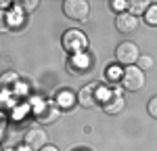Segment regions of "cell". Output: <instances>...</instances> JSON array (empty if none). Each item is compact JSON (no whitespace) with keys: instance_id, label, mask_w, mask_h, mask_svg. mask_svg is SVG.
<instances>
[{"instance_id":"cell-4","label":"cell","mask_w":157,"mask_h":151,"mask_svg":"<svg viewBox=\"0 0 157 151\" xmlns=\"http://www.w3.org/2000/svg\"><path fill=\"white\" fill-rule=\"evenodd\" d=\"M138 57H140V50H138L136 42H120L115 46V63L121 65V67L136 65Z\"/></svg>"},{"instance_id":"cell-12","label":"cell","mask_w":157,"mask_h":151,"mask_svg":"<svg viewBox=\"0 0 157 151\" xmlns=\"http://www.w3.org/2000/svg\"><path fill=\"white\" fill-rule=\"evenodd\" d=\"M21 82V78H19V74L17 72H4V74L0 76V90H6V92H13L15 90V86Z\"/></svg>"},{"instance_id":"cell-3","label":"cell","mask_w":157,"mask_h":151,"mask_svg":"<svg viewBox=\"0 0 157 151\" xmlns=\"http://www.w3.org/2000/svg\"><path fill=\"white\" fill-rule=\"evenodd\" d=\"M120 84L126 92H138V90L145 88L147 76H145V72H140L136 65H130V67H124V76H121Z\"/></svg>"},{"instance_id":"cell-23","label":"cell","mask_w":157,"mask_h":151,"mask_svg":"<svg viewBox=\"0 0 157 151\" xmlns=\"http://www.w3.org/2000/svg\"><path fill=\"white\" fill-rule=\"evenodd\" d=\"M9 6H13L11 0H0V11H6Z\"/></svg>"},{"instance_id":"cell-29","label":"cell","mask_w":157,"mask_h":151,"mask_svg":"<svg viewBox=\"0 0 157 151\" xmlns=\"http://www.w3.org/2000/svg\"><path fill=\"white\" fill-rule=\"evenodd\" d=\"M0 151H4V147H2V145H0Z\"/></svg>"},{"instance_id":"cell-6","label":"cell","mask_w":157,"mask_h":151,"mask_svg":"<svg viewBox=\"0 0 157 151\" xmlns=\"http://www.w3.org/2000/svg\"><path fill=\"white\" fill-rule=\"evenodd\" d=\"M61 9H63V15L71 21H86L90 15V4L86 0H65Z\"/></svg>"},{"instance_id":"cell-5","label":"cell","mask_w":157,"mask_h":151,"mask_svg":"<svg viewBox=\"0 0 157 151\" xmlns=\"http://www.w3.org/2000/svg\"><path fill=\"white\" fill-rule=\"evenodd\" d=\"M94 67V57L86 50V52H80V55H71L67 59V72L73 76H84L88 72H92Z\"/></svg>"},{"instance_id":"cell-22","label":"cell","mask_w":157,"mask_h":151,"mask_svg":"<svg viewBox=\"0 0 157 151\" xmlns=\"http://www.w3.org/2000/svg\"><path fill=\"white\" fill-rule=\"evenodd\" d=\"M11 27H9V21H6V11H0V34H4V32H9Z\"/></svg>"},{"instance_id":"cell-21","label":"cell","mask_w":157,"mask_h":151,"mask_svg":"<svg viewBox=\"0 0 157 151\" xmlns=\"http://www.w3.org/2000/svg\"><path fill=\"white\" fill-rule=\"evenodd\" d=\"M147 111H149L151 118H155V120H157V95L149 99V103H147Z\"/></svg>"},{"instance_id":"cell-14","label":"cell","mask_w":157,"mask_h":151,"mask_svg":"<svg viewBox=\"0 0 157 151\" xmlns=\"http://www.w3.org/2000/svg\"><path fill=\"white\" fill-rule=\"evenodd\" d=\"M121 76H124V67L117 65V63H111V65L105 67V80H107L109 84H120Z\"/></svg>"},{"instance_id":"cell-11","label":"cell","mask_w":157,"mask_h":151,"mask_svg":"<svg viewBox=\"0 0 157 151\" xmlns=\"http://www.w3.org/2000/svg\"><path fill=\"white\" fill-rule=\"evenodd\" d=\"M115 27H117V32H121V34H132L134 29L138 27V17L130 15L128 11L121 13V15L115 17Z\"/></svg>"},{"instance_id":"cell-19","label":"cell","mask_w":157,"mask_h":151,"mask_svg":"<svg viewBox=\"0 0 157 151\" xmlns=\"http://www.w3.org/2000/svg\"><path fill=\"white\" fill-rule=\"evenodd\" d=\"M109 9L113 13H117V15H121L128 9V0H109Z\"/></svg>"},{"instance_id":"cell-26","label":"cell","mask_w":157,"mask_h":151,"mask_svg":"<svg viewBox=\"0 0 157 151\" xmlns=\"http://www.w3.org/2000/svg\"><path fill=\"white\" fill-rule=\"evenodd\" d=\"M15 151H32V149H29V147H27V145H23V143H21V145H19V147H15Z\"/></svg>"},{"instance_id":"cell-18","label":"cell","mask_w":157,"mask_h":151,"mask_svg":"<svg viewBox=\"0 0 157 151\" xmlns=\"http://www.w3.org/2000/svg\"><path fill=\"white\" fill-rule=\"evenodd\" d=\"M153 57H151V55H140V57H138V61H136V67H138V69H140V72H147V69H151V67H153Z\"/></svg>"},{"instance_id":"cell-2","label":"cell","mask_w":157,"mask_h":151,"mask_svg":"<svg viewBox=\"0 0 157 151\" xmlns=\"http://www.w3.org/2000/svg\"><path fill=\"white\" fill-rule=\"evenodd\" d=\"M61 46L63 50L71 57V55H80V52H86L88 46H90V40L82 29L78 27H71V29H65L63 36H61Z\"/></svg>"},{"instance_id":"cell-25","label":"cell","mask_w":157,"mask_h":151,"mask_svg":"<svg viewBox=\"0 0 157 151\" xmlns=\"http://www.w3.org/2000/svg\"><path fill=\"white\" fill-rule=\"evenodd\" d=\"M40 151H61V149H59V147H57V145H50V143H48L46 147H42V149H40Z\"/></svg>"},{"instance_id":"cell-16","label":"cell","mask_w":157,"mask_h":151,"mask_svg":"<svg viewBox=\"0 0 157 151\" xmlns=\"http://www.w3.org/2000/svg\"><path fill=\"white\" fill-rule=\"evenodd\" d=\"M143 19H145L147 25H157V2H151L149 4V9L145 11Z\"/></svg>"},{"instance_id":"cell-7","label":"cell","mask_w":157,"mask_h":151,"mask_svg":"<svg viewBox=\"0 0 157 151\" xmlns=\"http://www.w3.org/2000/svg\"><path fill=\"white\" fill-rule=\"evenodd\" d=\"M23 145H27L32 151H40L42 147L48 145V132H46L42 126L27 128L25 134H23Z\"/></svg>"},{"instance_id":"cell-8","label":"cell","mask_w":157,"mask_h":151,"mask_svg":"<svg viewBox=\"0 0 157 151\" xmlns=\"http://www.w3.org/2000/svg\"><path fill=\"white\" fill-rule=\"evenodd\" d=\"M75 95H78V105L80 107H84V109H94V107H98V84L97 82H88Z\"/></svg>"},{"instance_id":"cell-9","label":"cell","mask_w":157,"mask_h":151,"mask_svg":"<svg viewBox=\"0 0 157 151\" xmlns=\"http://www.w3.org/2000/svg\"><path fill=\"white\" fill-rule=\"evenodd\" d=\"M103 111L107 113V115H117V113H121V109L126 107V99H124V95H121V90H109V95L105 97V101H103Z\"/></svg>"},{"instance_id":"cell-28","label":"cell","mask_w":157,"mask_h":151,"mask_svg":"<svg viewBox=\"0 0 157 151\" xmlns=\"http://www.w3.org/2000/svg\"><path fill=\"white\" fill-rule=\"evenodd\" d=\"M4 151H15V149H11V147H4Z\"/></svg>"},{"instance_id":"cell-20","label":"cell","mask_w":157,"mask_h":151,"mask_svg":"<svg viewBox=\"0 0 157 151\" xmlns=\"http://www.w3.org/2000/svg\"><path fill=\"white\" fill-rule=\"evenodd\" d=\"M19 6L23 9L25 15H32V13L40 6V2H38V0H21V2H19Z\"/></svg>"},{"instance_id":"cell-17","label":"cell","mask_w":157,"mask_h":151,"mask_svg":"<svg viewBox=\"0 0 157 151\" xmlns=\"http://www.w3.org/2000/svg\"><path fill=\"white\" fill-rule=\"evenodd\" d=\"M27 113H32V107H29V103H21V105H17L15 109H13V120L15 122H21Z\"/></svg>"},{"instance_id":"cell-10","label":"cell","mask_w":157,"mask_h":151,"mask_svg":"<svg viewBox=\"0 0 157 151\" xmlns=\"http://www.w3.org/2000/svg\"><path fill=\"white\" fill-rule=\"evenodd\" d=\"M52 103L59 107L61 111H71L73 107L78 105V95L73 92L71 88H59L52 95Z\"/></svg>"},{"instance_id":"cell-13","label":"cell","mask_w":157,"mask_h":151,"mask_svg":"<svg viewBox=\"0 0 157 151\" xmlns=\"http://www.w3.org/2000/svg\"><path fill=\"white\" fill-rule=\"evenodd\" d=\"M23 19H25V13L23 9L17 4H13L11 11H6V21H9V27H21L23 25Z\"/></svg>"},{"instance_id":"cell-15","label":"cell","mask_w":157,"mask_h":151,"mask_svg":"<svg viewBox=\"0 0 157 151\" xmlns=\"http://www.w3.org/2000/svg\"><path fill=\"white\" fill-rule=\"evenodd\" d=\"M149 4L151 2H147V0H130L128 2V9H130V15H134V17H138V15H145V11L149 9Z\"/></svg>"},{"instance_id":"cell-27","label":"cell","mask_w":157,"mask_h":151,"mask_svg":"<svg viewBox=\"0 0 157 151\" xmlns=\"http://www.w3.org/2000/svg\"><path fill=\"white\" fill-rule=\"evenodd\" d=\"M73 151H88V149H84V147H80V149H73Z\"/></svg>"},{"instance_id":"cell-24","label":"cell","mask_w":157,"mask_h":151,"mask_svg":"<svg viewBox=\"0 0 157 151\" xmlns=\"http://www.w3.org/2000/svg\"><path fill=\"white\" fill-rule=\"evenodd\" d=\"M4 134H6V126H4V120H2V122H0V143H2Z\"/></svg>"},{"instance_id":"cell-1","label":"cell","mask_w":157,"mask_h":151,"mask_svg":"<svg viewBox=\"0 0 157 151\" xmlns=\"http://www.w3.org/2000/svg\"><path fill=\"white\" fill-rule=\"evenodd\" d=\"M29 107H32V115L36 118V122L38 124H52V122H57L61 118V109L52 103V99L48 101H44V99H40V97H34V99L29 101Z\"/></svg>"}]
</instances>
